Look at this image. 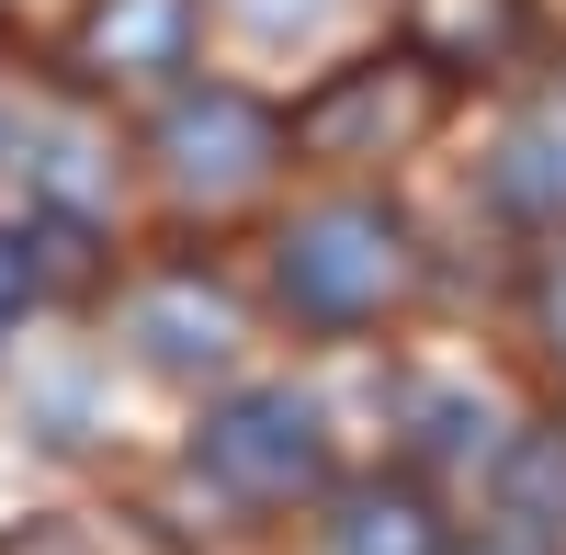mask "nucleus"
Masks as SVG:
<instances>
[{
	"instance_id": "1",
	"label": "nucleus",
	"mask_w": 566,
	"mask_h": 555,
	"mask_svg": "<svg viewBox=\"0 0 566 555\" xmlns=\"http://www.w3.org/2000/svg\"><path fill=\"white\" fill-rule=\"evenodd\" d=\"M408 272H419L408 261V227L386 205H363V193L306 205L272 239V284H283V306H295L306 329H363V317H386L408 295Z\"/></svg>"
},
{
	"instance_id": "2",
	"label": "nucleus",
	"mask_w": 566,
	"mask_h": 555,
	"mask_svg": "<svg viewBox=\"0 0 566 555\" xmlns=\"http://www.w3.org/2000/svg\"><path fill=\"white\" fill-rule=\"evenodd\" d=\"M193 465L227 499H250V511H295V499L328 488V420H317V397H295V386H250V397L205 408Z\"/></svg>"
},
{
	"instance_id": "3",
	"label": "nucleus",
	"mask_w": 566,
	"mask_h": 555,
	"mask_svg": "<svg viewBox=\"0 0 566 555\" xmlns=\"http://www.w3.org/2000/svg\"><path fill=\"white\" fill-rule=\"evenodd\" d=\"M148 148H159V170H170V193L239 205L250 181H272V159L295 148V125H283L272 103H250V91H181Z\"/></svg>"
},
{
	"instance_id": "4",
	"label": "nucleus",
	"mask_w": 566,
	"mask_h": 555,
	"mask_svg": "<svg viewBox=\"0 0 566 555\" xmlns=\"http://www.w3.org/2000/svg\"><path fill=\"white\" fill-rule=\"evenodd\" d=\"M419 125H431V80L408 57H363V69H328L317 103H295V148L306 159H386Z\"/></svg>"
},
{
	"instance_id": "5",
	"label": "nucleus",
	"mask_w": 566,
	"mask_h": 555,
	"mask_svg": "<svg viewBox=\"0 0 566 555\" xmlns=\"http://www.w3.org/2000/svg\"><path fill=\"white\" fill-rule=\"evenodd\" d=\"M125 341L148 375H216L239 352V306H227L216 272H159V284L125 295Z\"/></svg>"
},
{
	"instance_id": "6",
	"label": "nucleus",
	"mask_w": 566,
	"mask_h": 555,
	"mask_svg": "<svg viewBox=\"0 0 566 555\" xmlns=\"http://www.w3.org/2000/svg\"><path fill=\"white\" fill-rule=\"evenodd\" d=\"M181 57H193V0H91V23H80V69L91 80L159 91Z\"/></svg>"
},
{
	"instance_id": "7",
	"label": "nucleus",
	"mask_w": 566,
	"mask_h": 555,
	"mask_svg": "<svg viewBox=\"0 0 566 555\" xmlns=\"http://www.w3.org/2000/svg\"><path fill=\"white\" fill-rule=\"evenodd\" d=\"M408 34L431 69H499V57H522L533 12L522 0H408Z\"/></svg>"
},
{
	"instance_id": "8",
	"label": "nucleus",
	"mask_w": 566,
	"mask_h": 555,
	"mask_svg": "<svg viewBox=\"0 0 566 555\" xmlns=\"http://www.w3.org/2000/svg\"><path fill=\"white\" fill-rule=\"evenodd\" d=\"M328 544H340V555H442V522H431V499H419L408 477H374V488L340 499Z\"/></svg>"
},
{
	"instance_id": "9",
	"label": "nucleus",
	"mask_w": 566,
	"mask_h": 555,
	"mask_svg": "<svg viewBox=\"0 0 566 555\" xmlns=\"http://www.w3.org/2000/svg\"><path fill=\"white\" fill-rule=\"evenodd\" d=\"M397 408L419 420V453H453V465H464V453H488V442H499V420H488L476 397H442V386H397Z\"/></svg>"
},
{
	"instance_id": "10",
	"label": "nucleus",
	"mask_w": 566,
	"mask_h": 555,
	"mask_svg": "<svg viewBox=\"0 0 566 555\" xmlns=\"http://www.w3.org/2000/svg\"><path fill=\"white\" fill-rule=\"evenodd\" d=\"M499 193H510V205H533V216H555V205H566V136H555V125H522V136H510Z\"/></svg>"
},
{
	"instance_id": "11",
	"label": "nucleus",
	"mask_w": 566,
	"mask_h": 555,
	"mask_svg": "<svg viewBox=\"0 0 566 555\" xmlns=\"http://www.w3.org/2000/svg\"><path fill=\"white\" fill-rule=\"evenodd\" d=\"M566 511V442H522L510 453V522H555Z\"/></svg>"
},
{
	"instance_id": "12",
	"label": "nucleus",
	"mask_w": 566,
	"mask_h": 555,
	"mask_svg": "<svg viewBox=\"0 0 566 555\" xmlns=\"http://www.w3.org/2000/svg\"><path fill=\"white\" fill-rule=\"evenodd\" d=\"M34 227H0V341H12V317H23V295H34Z\"/></svg>"
},
{
	"instance_id": "13",
	"label": "nucleus",
	"mask_w": 566,
	"mask_h": 555,
	"mask_svg": "<svg viewBox=\"0 0 566 555\" xmlns=\"http://www.w3.org/2000/svg\"><path fill=\"white\" fill-rule=\"evenodd\" d=\"M544 341H555V363H566V261L544 272Z\"/></svg>"
},
{
	"instance_id": "14",
	"label": "nucleus",
	"mask_w": 566,
	"mask_h": 555,
	"mask_svg": "<svg viewBox=\"0 0 566 555\" xmlns=\"http://www.w3.org/2000/svg\"><path fill=\"white\" fill-rule=\"evenodd\" d=\"M476 555H544V533H488Z\"/></svg>"
},
{
	"instance_id": "15",
	"label": "nucleus",
	"mask_w": 566,
	"mask_h": 555,
	"mask_svg": "<svg viewBox=\"0 0 566 555\" xmlns=\"http://www.w3.org/2000/svg\"><path fill=\"white\" fill-rule=\"evenodd\" d=\"M250 12H261V23H295V12H317V0H250Z\"/></svg>"
}]
</instances>
